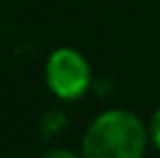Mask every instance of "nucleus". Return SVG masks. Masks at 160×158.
Instances as JSON below:
<instances>
[{"label": "nucleus", "instance_id": "f257e3e1", "mask_svg": "<svg viewBox=\"0 0 160 158\" xmlns=\"http://www.w3.org/2000/svg\"><path fill=\"white\" fill-rule=\"evenodd\" d=\"M148 140V130L137 114L107 110L86 128L81 154L84 158H142Z\"/></svg>", "mask_w": 160, "mask_h": 158}, {"label": "nucleus", "instance_id": "f03ea898", "mask_svg": "<svg viewBox=\"0 0 160 158\" xmlns=\"http://www.w3.org/2000/svg\"><path fill=\"white\" fill-rule=\"evenodd\" d=\"M47 86L60 100H77L91 86V68L84 54L72 47H60L51 51L44 68Z\"/></svg>", "mask_w": 160, "mask_h": 158}, {"label": "nucleus", "instance_id": "7ed1b4c3", "mask_svg": "<svg viewBox=\"0 0 160 158\" xmlns=\"http://www.w3.org/2000/svg\"><path fill=\"white\" fill-rule=\"evenodd\" d=\"M148 137H151V144L160 151V110L153 114L151 123H148Z\"/></svg>", "mask_w": 160, "mask_h": 158}, {"label": "nucleus", "instance_id": "20e7f679", "mask_svg": "<svg viewBox=\"0 0 160 158\" xmlns=\"http://www.w3.org/2000/svg\"><path fill=\"white\" fill-rule=\"evenodd\" d=\"M42 158H79L74 154V151H70V149H51V151H47Z\"/></svg>", "mask_w": 160, "mask_h": 158}]
</instances>
